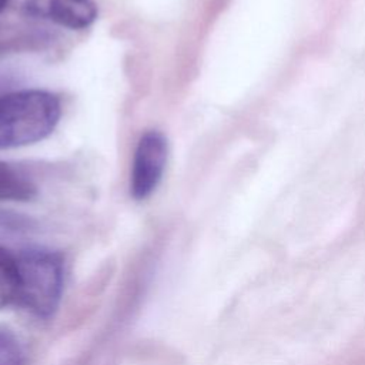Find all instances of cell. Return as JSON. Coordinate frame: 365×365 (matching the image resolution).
<instances>
[{
  "label": "cell",
  "instance_id": "1",
  "mask_svg": "<svg viewBox=\"0 0 365 365\" xmlns=\"http://www.w3.org/2000/svg\"><path fill=\"white\" fill-rule=\"evenodd\" d=\"M57 94L24 88L0 94V150L20 148L47 138L61 117Z\"/></svg>",
  "mask_w": 365,
  "mask_h": 365
},
{
  "label": "cell",
  "instance_id": "2",
  "mask_svg": "<svg viewBox=\"0 0 365 365\" xmlns=\"http://www.w3.org/2000/svg\"><path fill=\"white\" fill-rule=\"evenodd\" d=\"M17 258V301L38 317H50L63 291V261L57 252L29 250Z\"/></svg>",
  "mask_w": 365,
  "mask_h": 365
},
{
  "label": "cell",
  "instance_id": "3",
  "mask_svg": "<svg viewBox=\"0 0 365 365\" xmlns=\"http://www.w3.org/2000/svg\"><path fill=\"white\" fill-rule=\"evenodd\" d=\"M168 158V141L160 130H147L137 141L131 170L130 195L143 201L160 185Z\"/></svg>",
  "mask_w": 365,
  "mask_h": 365
},
{
  "label": "cell",
  "instance_id": "4",
  "mask_svg": "<svg viewBox=\"0 0 365 365\" xmlns=\"http://www.w3.org/2000/svg\"><path fill=\"white\" fill-rule=\"evenodd\" d=\"M24 7L30 16L70 30H84L98 16V7L93 0H26Z\"/></svg>",
  "mask_w": 365,
  "mask_h": 365
},
{
  "label": "cell",
  "instance_id": "5",
  "mask_svg": "<svg viewBox=\"0 0 365 365\" xmlns=\"http://www.w3.org/2000/svg\"><path fill=\"white\" fill-rule=\"evenodd\" d=\"M17 258L0 247V308L17 301Z\"/></svg>",
  "mask_w": 365,
  "mask_h": 365
},
{
  "label": "cell",
  "instance_id": "6",
  "mask_svg": "<svg viewBox=\"0 0 365 365\" xmlns=\"http://www.w3.org/2000/svg\"><path fill=\"white\" fill-rule=\"evenodd\" d=\"M0 365H23V351L17 338L0 329Z\"/></svg>",
  "mask_w": 365,
  "mask_h": 365
},
{
  "label": "cell",
  "instance_id": "7",
  "mask_svg": "<svg viewBox=\"0 0 365 365\" xmlns=\"http://www.w3.org/2000/svg\"><path fill=\"white\" fill-rule=\"evenodd\" d=\"M7 4H9V0H0V13L6 9Z\"/></svg>",
  "mask_w": 365,
  "mask_h": 365
}]
</instances>
